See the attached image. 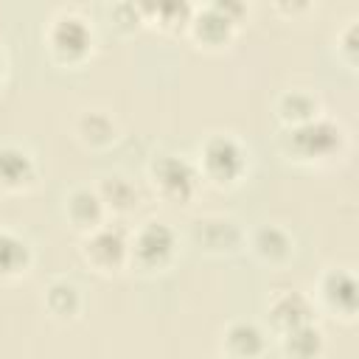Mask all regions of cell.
I'll return each instance as SVG.
<instances>
[{
	"label": "cell",
	"instance_id": "1",
	"mask_svg": "<svg viewBox=\"0 0 359 359\" xmlns=\"http://www.w3.org/2000/svg\"><path fill=\"white\" fill-rule=\"evenodd\" d=\"M280 149L297 165L325 168V165H334L348 151V135L337 121L320 115L311 123H303V126H294V129H283Z\"/></svg>",
	"mask_w": 359,
	"mask_h": 359
},
{
	"label": "cell",
	"instance_id": "2",
	"mask_svg": "<svg viewBox=\"0 0 359 359\" xmlns=\"http://www.w3.org/2000/svg\"><path fill=\"white\" fill-rule=\"evenodd\" d=\"M194 165H196L202 182H208L219 191H230V188L241 185V180L247 177L250 151L236 135L216 132L202 140L199 157Z\"/></svg>",
	"mask_w": 359,
	"mask_h": 359
},
{
	"label": "cell",
	"instance_id": "3",
	"mask_svg": "<svg viewBox=\"0 0 359 359\" xmlns=\"http://www.w3.org/2000/svg\"><path fill=\"white\" fill-rule=\"evenodd\" d=\"M177 233L165 222H143L129 236V269L143 275L165 272L177 258Z\"/></svg>",
	"mask_w": 359,
	"mask_h": 359
},
{
	"label": "cell",
	"instance_id": "4",
	"mask_svg": "<svg viewBox=\"0 0 359 359\" xmlns=\"http://www.w3.org/2000/svg\"><path fill=\"white\" fill-rule=\"evenodd\" d=\"M146 174H149L151 191L168 205H188L196 196L199 185H202L196 165L188 157H180V154L154 157L149 163Z\"/></svg>",
	"mask_w": 359,
	"mask_h": 359
},
{
	"label": "cell",
	"instance_id": "5",
	"mask_svg": "<svg viewBox=\"0 0 359 359\" xmlns=\"http://www.w3.org/2000/svg\"><path fill=\"white\" fill-rule=\"evenodd\" d=\"M45 45L53 56V62L65 65V67H79L90 59L93 53V28L84 17L73 14V11H62L50 20L48 31H45Z\"/></svg>",
	"mask_w": 359,
	"mask_h": 359
},
{
	"label": "cell",
	"instance_id": "6",
	"mask_svg": "<svg viewBox=\"0 0 359 359\" xmlns=\"http://www.w3.org/2000/svg\"><path fill=\"white\" fill-rule=\"evenodd\" d=\"M79 255L95 275L115 278L129 269V236L115 224H101L98 230L81 236Z\"/></svg>",
	"mask_w": 359,
	"mask_h": 359
},
{
	"label": "cell",
	"instance_id": "7",
	"mask_svg": "<svg viewBox=\"0 0 359 359\" xmlns=\"http://www.w3.org/2000/svg\"><path fill=\"white\" fill-rule=\"evenodd\" d=\"M244 14V6H233V3H213V6H202L191 11L188 20V36L205 48V50H222L233 42L236 28H238V17Z\"/></svg>",
	"mask_w": 359,
	"mask_h": 359
},
{
	"label": "cell",
	"instance_id": "8",
	"mask_svg": "<svg viewBox=\"0 0 359 359\" xmlns=\"http://www.w3.org/2000/svg\"><path fill=\"white\" fill-rule=\"evenodd\" d=\"M317 303L339 323H356L359 314V286L348 269H325L317 280ZM314 303V306H317Z\"/></svg>",
	"mask_w": 359,
	"mask_h": 359
},
{
	"label": "cell",
	"instance_id": "9",
	"mask_svg": "<svg viewBox=\"0 0 359 359\" xmlns=\"http://www.w3.org/2000/svg\"><path fill=\"white\" fill-rule=\"evenodd\" d=\"M244 238H247V233L230 216L213 213V216H202V219H196L191 224V241L205 255H216V258L236 255L244 247Z\"/></svg>",
	"mask_w": 359,
	"mask_h": 359
},
{
	"label": "cell",
	"instance_id": "10",
	"mask_svg": "<svg viewBox=\"0 0 359 359\" xmlns=\"http://www.w3.org/2000/svg\"><path fill=\"white\" fill-rule=\"evenodd\" d=\"M244 247L252 252V258L269 269H283L294 255V238L280 224H258L247 233Z\"/></svg>",
	"mask_w": 359,
	"mask_h": 359
},
{
	"label": "cell",
	"instance_id": "11",
	"mask_svg": "<svg viewBox=\"0 0 359 359\" xmlns=\"http://www.w3.org/2000/svg\"><path fill=\"white\" fill-rule=\"evenodd\" d=\"M314 314H317L314 300L297 289H280L266 303V320H269V328L275 331V337L283 331H292L297 325L314 323Z\"/></svg>",
	"mask_w": 359,
	"mask_h": 359
},
{
	"label": "cell",
	"instance_id": "12",
	"mask_svg": "<svg viewBox=\"0 0 359 359\" xmlns=\"http://www.w3.org/2000/svg\"><path fill=\"white\" fill-rule=\"evenodd\" d=\"M36 185V163L31 151L14 143L0 146V194L3 196H17L28 194Z\"/></svg>",
	"mask_w": 359,
	"mask_h": 359
},
{
	"label": "cell",
	"instance_id": "13",
	"mask_svg": "<svg viewBox=\"0 0 359 359\" xmlns=\"http://www.w3.org/2000/svg\"><path fill=\"white\" fill-rule=\"evenodd\" d=\"M269 348L266 331L252 320H233L222 331L219 351L224 359H261Z\"/></svg>",
	"mask_w": 359,
	"mask_h": 359
},
{
	"label": "cell",
	"instance_id": "14",
	"mask_svg": "<svg viewBox=\"0 0 359 359\" xmlns=\"http://www.w3.org/2000/svg\"><path fill=\"white\" fill-rule=\"evenodd\" d=\"M65 219L79 236H87V233L98 230L101 224H107V210H104L95 188H87V185L73 188L65 196Z\"/></svg>",
	"mask_w": 359,
	"mask_h": 359
},
{
	"label": "cell",
	"instance_id": "15",
	"mask_svg": "<svg viewBox=\"0 0 359 359\" xmlns=\"http://www.w3.org/2000/svg\"><path fill=\"white\" fill-rule=\"evenodd\" d=\"M76 140L90 151H104L118 140V123L107 109H84L73 123Z\"/></svg>",
	"mask_w": 359,
	"mask_h": 359
},
{
	"label": "cell",
	"instance_id": "16",
	"mask_svg": "<svg viewBox=\"0 0 359 359\" xmlns=\"http://www.w3.org/2000/svg\"><path fill=\"white\" fill-rule=\"evenodd\" d=\"M42 309L56 323H73L84 309L81 289L67 278H53L42 292Z\"/></svg>",
	"mask_w": 359,
	"mask_h": 359
},
{
	"label": "cell",
	"instance_id": "17",
	"mask_svg": "<svg viewBox=\"0 0 359 359\" xmlns=\"http://www.w3.org/2000/svg\"><path fill=\"white\" fill-rule=\"evenodd\" d=\"M95 194H98V199H101V205L107 210V219L109 216L123 219V216L135 213L137 205H140V194H137L135 182L129 177H123V174H107L95 185Z\"/></svg>",
	"mask_w": 359,
	"mask_h": 359
},
{
	"label": "cell",
	"instance_id": "18",
	"mask_svg": "<svg viewBox=\"0 0 359 359\" xmlns=\"http://www.w3.org/2000/svg\"><path fill=\"white\" fill-rule=\"evenodd\" d=\"M34 266L31 244L14 230H0V283H14L25 278Z\"/></svg>",
	"mask_w": 359,
	"mask_h": 359
},
{
	"label": "cell",
	"instance_id": "19",
	"mask_svg": "<svg viewBox=\"0 0 359 359\" xmlns=\"http://www.w3.org/2000/svg\"><path fill=\"white\" fill-rule=\"evenodd\" d=\"M278 348H280L283 359H323L325 334L317 323H306V325L278 334Z\"/></svg>",
	"mask_w": 359,
	"mask_h": 359
},
{
	"label": "cell",
	"instance_id": "20",
	"mask_svg": "<svg viewBox=\"0 0 359 359\" xmlns=\"http://www.w3.org/2000/svg\"><path fill=\"white\" fill-rule=\"evenodd\" d=\"M275 115L283 123V129H294V126H303V123H311L314 118H320L323 115V104H320V98L314 93L286 90L275 101Z\"/></svg>",
	"mask_w": 359,
	"mask_h": 359
},
{
	"label": "cell",
	"instance_id": "21",
	"mask_svg": "<svg viewBox=\"0 0 359 359\" xmlns=\"http://www.w3.org/2000/svg\"><path fill=\"white\" fill-rule=\"evenodd\" d=\"M143 11H154V17L160 20L157 25L163 31H185L188 28V20H191V11L194 6H185V3H160V6H140Z\"/></svg>",
	"mask_w": 359,
	"mask_h": 359
},
{
	"label": "cell",
	"instance_id": "22",
	"mask_svg": "<svg viewBox=\"0 0 359 359\" xmlns=\"http://www.w3.org/2000/svg\"><path fill=\"white\" fill-rule=\"evenodd\" d=\"M359 36H356V22H348L337 34V56L345 62L348 70H356V56H359Z\"/></svg>",
	"mask_w": 359,
	"mask_h": 359
},
{
	"label": "cell",
	"instance_id": "23",
	"mask_svg": "<svg viewBox=\"0 0 359 359\" xmlns=\"http://www.w3.org/2000/svg\"><path fill=\"white\" fill-rule=\"evenodd\" d=\"M3 76H6V53L0 48V84H3Z\"/></svg>",
	"mask_w": 359,
	"mask_h": 359
}]
</instances>
